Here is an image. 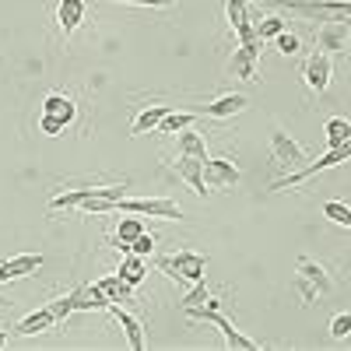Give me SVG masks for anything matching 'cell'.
<instances>
[{"mask_svg":"<svg viewBox=\"0 0 351 351\" xmlns=\"http://www.w3.org/2000/svg\"><path fill=\"white\" fill-rule=\"evenodd\" d=\"M127 197V183H109V186H84V190H71V193H56L49 200V211H92V215H109L116 208V200Z\"/></svg>","mask_w":351,"mask_h":351,"instance_id":"cell-1","label":"cell"},{"mask_svg":"<svg viewBox=\"0 0 351 351\" xmlns=\"http://www.w3.org/2000/svg\"><path fill=\"white\" fill-rule=\"evenodd\" d=\"M306 21H348L351 25V0H267Z\"/></svg>","mask_w":351,"mask_h":351,"instance_id":"cell-2","label":"cell"},{"mask_svg":"<svg viewBox=\"0 0 351 351\" xmlns=\"http://www.w3.org/2000/svg\"><path fill=\"white\" fill-rule=\"evenodd\" d=\"M295 288H299L302 302H316V299H327L330 291L337 288V281L330 278V271L319 260L299 256V263H295Z\"/></svg>","mask_w":351,"mask_h":351,"instance_id":"cell-3","label":"cell"},{"mask_svg":"<svg viewBox=\"0 0 351 351\" xmlns=\"http://www.w3.org/2000/svg\"><path fill=\"white\" fill-rule=\"evenodd\" d=\"M183 309H186L190 319H204V324H215V327L221 330V337H225L228 348H236V351H253V348H256L253 337H246L243 330H236V324H232L228 316H221L218 299H208V302H200V306H183Z\"/></svg>","mask_w":351,"mask_h":351,"instance_id":"cell-4","label":"cell"},{"mask_svg":"<svg viewBox=\"0 0 351 351\" xmlns=\"http://www.w3.org/2000/svg\"><path fill=\"white\" fill-rule=\"evenodd\" d=\"M351 158V137L344 141V144H337V148H330L327 155H319L316 162H306L302 169H295V172H288L285 176V180H278L271 190H295L299 183H309L313 180V176H319V172H327V169H334V165H341V162H348Z\"/></svg>","mask_w":351,"mask_h":351,"instance_id":"cell-5","label":"cell"},{"mask_svg":"<svg viewBox=\"0 0 351 351\" xmlns=\"http://www.w3.org/2000/svg\"><path fill=\"white\" fill-rule=\"evenodd\" d=\"M112 211H123V215H148V218H162V221H180L183 208L169 197H123L116 200Z\"/></svg>","mask_w":351,"mask_h":351,"instance_id":"cell-6","label":"cell"},{"mask_svg":"<svg viewBox=\"0 0 351 351\" xmlns=\"http://www.w3.org/2000/svg\"><path fill=\"white\" fill-rule=\"evenodd\" d=\"M158 271L169 274L172 281L197 285V281H204V271H208V256L190 253V250H180V253H172V256H162V260H158Z\"/></svg>","mask_w":351,"mask_h":351,"instance_id":"cell-7","label":"cell"},{"mask_svg":"<svg viewBox=\"0 0 351 351\" xmlns=\"http://www.w3.org/2000/svg\"><path fill=\"white\" fill-rule=\"evenodd\" d=\"M271 155H274V162H278L281 169H288V172H295V169H302V165L309 162L306 148H302L299 141H291V134H285L281 127L271 130Z\"/></svg>","mask_w":351,"mask_h":351,"instance_id":"cell-8","label":"cell"},{"mask_svg":"<svg viewBox=\"0 0 351 351\" xmlns=\"http://www.w3.org/2000/svg\"><path fill=\"white\" fill-rule=\"evenodd\" d=\"M330 77H334L330 53H324V49L309 53V60H306V67H302V81H306L309 92H313V95H324L327 88H330Z\"/></svg>","mask_w":351,"mask_h":351,"instance_id":"cell-9","label":"cell"},{"mask_svg":"<svg viewBox=\"0 0 351 351\" xmlns=\"http://www.w3.org/2000/svg\"><path fill=\"white\" fill-rule=\"evenodd\" d=\"M243 180V172L236 162L228 158H204V183H208V190H228L236 186Z\"/></svg>","mask_w":351,"mask_h":351,"instance_id":"cell-10","label":"cell"},{"mask_svg":"<svg viewBox=\"0 0 351 351\" xmlns=\"http://www.w3.org/2000/svg\"><path fill=\"white\" fill-rule=\"evenodd\" d=\"M46 263L43 253H18V256H8L0 260V285L4 281H21V278H32L39 267Z\"/></svg>","mask_w":351,"mask_h":351,"instance_id":"cell-11","label":"cell"},{"mask_svg":"<svg viewBox=\"0 0 351 351\" xmlns=\"http://www.w3.org/2000/svg\"><path fill=\"white\" fill-rule=\"evenodd\" d=\"M348 43H351V25L348 21H319V28H316V49L344 53Z\"/></svg>","mask_w":351,"mask_h":351,"instance_id":"cell-12","label":"cell"},{"mask_svg":"<svg viewBox=\"0 0 351 351\" xmlns=\"http://www.w3.org/2000/svg\"><path fill=\"white\" fill-rule=\"evenodd\" d=\"M256 60H260V43H239V49L228 60V74L243 81H256Z\"/></svg>","mask_w":351,"mask_h":351,"instance_id":"cell-13","label":"cell"},{"mask_svg":"<svg viewBox=\"0 0 351 351\" xmlns=\"http://www.w3.org/2000/svg\"><path fill=\"white\" fill-rule=\"evenodd\" d=\"M172 169H176V176H180L183 183H190V190L197 193V197H208L211 190H208V183H204V158H193V155H180L172 162Z\"/></svg>","mask_w":351,"mask_h":351,"instance_id":"cell-14","label":"cell"},{"mask_svg":"<svg viewBox=\"0 0 351 351\" xmlns=\"http://www.w3.org/2000/svg\"><path fill=\"white\" fill-rule=\"evenodd\" d=\"M56 324H60V316H56V309L46 302L43 309L28 313L21 324L14 327V334H18V337H36V334H43V330H49V327H56Z\"/></svg>","mask_w":351,"mask_h":351,"instance_id":"cell-15","label":"cell"},{"mask_svg":"<svg viewBox=\"0 0 351 351\" xmlns=\"http://www.w3.org/2000/svg\"><path fill=\"white\" fill-rule=\"evenodd\" d=\"M246 106H250V99H246V95H239V92H228V95H218L215 102L204 106V116H211V120H228V116H239V112H246Z\"/></svg>","mask_w":351,"mask_h":351,"instance_id":"cell-16","label":"cell"},{"mask_svg":"<svg viewBox=\"0 0 351 351\" xmlns=\"http://www.w3.org/2000/svg\"><path fill=\"white\" fill-rule=\"evenodd\" d=\"M109 313H112V319L120 324V330H123V337H127V344L134 348V351H141L144 348V324L134 316V313H127V309H120V302L116 306H109Z\"/></svg>","mask_w":351,"mask_h":351,"instance_id":"cell-17","label":"cell"},{"mask_svg":"<svg viewBox=\"0 0 351 351\" xmlns=\"http://www.w3.org/2000/svg\"><path fill=\"white\" fill-rule=\"evenodd\" d=\"M56 21H60L64 39H71L84 25V0H60V4H56Z\"/></svg>","mask_w":351,"mask_h":351,"instance_id":"cell-18","label":"cell"},{"mask_svg":"<svg viewBox=\"0 0 351 351\" xmlns=\"http://www.w3.org/2000/svg\"><path fill=\"white\" fill-rule=\"evenodd\" d=\"M95 285H99L102 295L109 299V306H116V302H130V299H134V285H127L120 274H106V278H99Z\"/></svg>","mask_w":351,"mask_h":351,"instance_id":"cell-19","label":"cell"},{"mask_svg":"<svg viewBox=\"0 0 351 351\" xmlns=\"http://www.w3.org/2000/svg\"><path fill=\"white\" fill-rule=\"evenodd\" d=\"M169 109H172V106H148V109H141L137 120H134V127H130V137H144V134L158 130V123L165 120Z\"/></svg>","mask_w":351,"mask_h":351,"instance_id":"cell-20","label":"cell"},{"mask_svg":"<svg viewBox=\"0 0 351 351\" xmlns=\"http://www.w3.org/2000/svg\"><path fill=\"white\" fill-rule=\"evenodd\" d=\"M176 155H193V158H208V144H204V134H197L193 127L180 130V137H176Z\"/></svg>","mask_w":351,"mask_h":351,"instance_id":"cell-21","label":"cell"},{"mask_svg":"<svg viewBox=\"0 0 351 351\" xmlns=\"http://www.w3.org/2000/svg\"><path fill=\"white\" fill-rule=\"evenodd\" d=\"M43 112H53V116H60V120L71 127L74 123V116H77V102L71 99V95H60V92H53V95H46V102H43Z\"/></svg>","mask_w":351,"mask_h":351,"instance_id":"cell-22","label":"cell"},{"mask_svg":"<svg viewBox=\"0 0 351 351\" xmlns=\"http://www.w3.org/2000/svg\"><path fill=\"white\" fill-rule=\"evenodd\" d=\"M116 274H120L127 285H141L144 278H148V263H144V256H137V253H127L123 256V263H120V271H116Z\"/></svg>","mask_w":351,"mask_h":351,"instance_id":"cell-23","label":"cell"},{"mask_svg":"<svg viewBox=\"0 0 351 351\" xmlns=\"http://www.w3.org/2000/svg\"><path fill=\"white\" fill-rule=\"evenodd\" d=\"M225 18L232 25V32L253 25V11H250V0H225Z\"/></svg>","mask_w":351,"mask_h":351,"instance_id":"cell-24","label":"cell"},{"mask_svg":"<svg viewBox=\"0 0 351 351\" xmlns=\"http://www.w3.org/2000/svg\"><path fill=\"white\" fill-rule=\"evenodd\" d=\"M144 232H148V228H144L141 218H123L120 228H116V236H112V243H116V250H123V253H127V246H130L137 236H144Z\"/></svg>","mask_w":351,"mask_h":351,"instance_id":"cell-25","label":"cell"},{"mask_svg":"<svg viewBox=\"0 0 351 351\" xmlns=\"http://www.w3.org/2000/svg\"><path fill=\"white\" fill-rule=\"evenodd\" d=\"M193 123H197V112H176V109H169L165 120L158 123V134H180V130H186Z\"/></svg>","mask_w":351,"mask_h":351,"instance_id":"cell-26","label":"cell"},{"mask_svg":"<svg viewBox=\"0 0 351 351\" xmlns=\"http://www.w3.org/2000/svg\"><path fill=\"white\" fill-rule=\"evenodd\" d=\"M324 134H327V148H337V144H344V141L351 137V120H344V116H334V120H327Z\"/></svg>","mask_w":351,"mask_h":351,"instance_id":"cell-27","label":"cell"},{"mask_svg":"<svg viewBox=\"0 0 351 351\" xmlns=\"http://www.w3.org/2000/svg\"><path fill=\"white\" fill-rule=\"evenodd\" d=\"M285 28H288V21H285L281 14H267V18L256 21V36H260V39H274V36L285 32Z\"/></svg>","mask_w":351,"mask_h":351,"instance_id":"cell-28","label":"cell"},{"mask_svg":"<svg viewBox=\"0 0 351 351\" xmlns=\"http://www.w3.org/2000/svg\"><path fill=\"white\" fill-rule=\"evenodd\" d=\"M324 215H327L334 225L351 228V208H348V204H341V200H327V204H324Z\"/></svg>","mask_w":351,"mask_h":351,"instance_id":"cell-29","label":"cell"},{"mask_svg":"<svg viewBox=\"0 0 351 351\" xmlns=\"http://www.w3.org/2000/svg\"><path fill=\"white\" fill-rule=\"evenodd\" d=\"M348 334H351V309H348V313H337V316L330 319V337H334V341H344Z\"/></svg>","mask_w":351,"mask_h":351,"instance_id":"cell-30","label":"cell"},{"mask_svg":"<svg viewBox=\"0 0 351 351\" xmlns=\"http://www.w3.org/2000/svg\"><path fill=\"white\" fill-rule=\"evenodd\" d=\"M274 46H278V53H285V56H295V53H299V36L285 28L281 36H274Z\"/></svg>","mask_w":351,"mask_h":351,"instance_id":"cell-31","label":"cell"},{"mask_svg":"<svg viewBox=\"0 0 351 351\" xmlns=\"http://www.w3.org/2000/svg\"><path fill=\"white\" fill-rule=\"evenodd\" d=\"M64 127H67V123L60 120V116H53V112H43V116H39V130L49 134V137H60Z\"/></svg>","mask_w":351,"mask_h":351,"instance_id":"cell-32","label":"cell"},{"mask_svg":"<svg viewBox=\"0 0 351 351\" xmlns=\"http://www.w3.org/2000/svg\"><path fill=\"white\" fill-rule=\"evenodd\" d=\"M208 299H211L208 285H204V281H197V285L186 291V295H183V306H200V302H208Z\"/></svg>","mask_w":351,"mask_h":351,"instance_id":"cell-33","label":"cell"},{"mask_svg":"<svg viewBox=\"0 0 351 351\" xmlns=\"http://www.w3.org/2000/svg\"><path fill=\"white\" fill-rule=\"evenodd\" d=\"M155 250V236H152V232H144V236H137L130 246H127V253H137V256H148Z\"/></svg>","mask_w":351,"mask_h":351,"instance_id":"cell-34","label":"cell"},{"mask_svg":"<svg viewBox=\"0 0 351 351\" xmlns=\"http://www.w3.org/2000/svg\"><path fill=\"white\" fill-rule=\"evenodd\" d=\"M112 4H130V8H176V0H112Z\"/></svg>","mask_w":351,"mask_h":351,"instance_id":"cell-35","label":"cell"},{"mask_svg":"<svg viewBox=\"0 0 351 351\" xmlns=\"http://www.w3.org/2000/svg\"><path fill=\"white\" fill-rule=\"evenodd\" d=\"M0 348H8V330H0Z\"/></svg>","mask_w":351,"mask_h":351,"instance_id":"cell-36","label":"cell"},{"mask_svg":"<svg viewBox=\"0 0 351 351\" xmlns=\"http://www.w3.org/2000/svg\"><path fill=\"white\" fill-rule=\"evenodd\" d=\"M4 302H8V299H0V306H4Z\"/></svg>","mask_w":351,"mask_h":351,"instance_id":"cell-37","label":"cell"}]
</instances>
